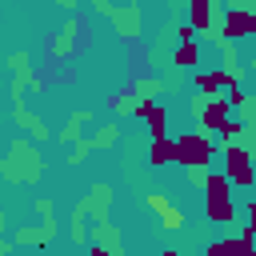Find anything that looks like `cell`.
<instances>
[{
  "mask_svg": "<svg viewBox=\"0 0 256 256\" xmlns=\"http://www.w3.org/2000/svg\"><path fill=\"white\" fill-rule=\"evenodd\" d=\"M204 216L212 224H232L236 220V204H232V184L224 172H208L204 176Z\"/></svg>",
  "mask_w": 256,
  "mask_h": 256,
  "instance_id": "obj_1",
  "label": "cell"
},
{
  "mask_svg": "<svg viewBox=\"0 0 256 256\" xmlns=\"http://www.w3.org/2000/svg\"><path fill=\"white\" fill-rule=\"evenodd\" d=\"M220 152H224V176H228V184L248 192V188L256 184V168H252V152H248V144H240V140H224Z\"/></svg>",
  "mask_w": 256,
  "mask_h": 256,
  "instance_id": "obj_2",
  "label": "cell"
},
{
  "mask_svg": "<svg viewBox=\"0 0 256 256\" xmlns=\"http://www.w3.org/2000/svg\"><path fill=\"white\" fill-rule=\"evenodd\" d=\"M172 144H176V164H184V168L188 164H212V156H216V144L204 128H188V132L172 136Z\"/></svg>",
  "mask_w": 256,
  "mask_h": 256,
  "instance_id": "obj_3",
  "label": "cell"
},
{
  "mask_svg": "<svg viewBox=\"0 0 256 256\" xmlns=\"http://www.w3.org/2000/svg\"><path fill=\"white\" fill-rule=\"evenodd\" d=\"M240 68H216V72H196L192 76V84L204 92V96H216V92H224V88H232V84H240Z\"/></svg>",
  "mask_w": 256,
  "mask_h": 256,
  "instance_id": "obj_4",
  "label": "cell"
},
{
  "mask_svg": "<svg viewBox=\"0 0 256 256\" xmlns=\"http://www.w3.org/2000/svg\"><path fill=\"white\" fill-rule=\"evenodd\" d=\"M256 32V12L252 8H228L224 12V36L228 40H244Z\"/></svg>",
  "mask_w": 256,
  "mask_h": 256,
  "instance_id": "obj_5",
  "label": "cell"
},
{
  "mask_svg": "<svg viewBox=\"0 0 256 256\" xmlns=\"http://www.w3.org/2000/svg\"><path fill=\"white\" fill-rule=\"evenodd\" d=\"M196 116H200V128H204V132H220V124L232 116V108H228V100L216 92L212 100H204V104L196 108Z\"/></svg>",
  "mask_w": 256,
  "mask_h": 256,
  "instance_id": "obj_6",
  "label": "cell"
},
{
  "mask_svg": "<svg viewBox=\"0 0 256 256\" xmlns=\"http://www.w3.org/2000/svg\"><path fill=\"white\" fill-rule=\"evenodd\" d=\"M136 116L148 124V136H164V132H168V112H164V104H156L152 96H144V100L136 104Z\"/></svg>",
  "mask_w": 256,
  "mask_h": 256,
  "instance_id": "obj_7",
  "label": "cell"
},
{
  "mask_svg": "<svg viewBox=\"0 0 256 256\" xmlns=\"http://www.w3.org/2000/svg\"><path fill=\"white\" fill-rule=\"evenodd\" d=\"M204 252H208V256H256V244H252V236L244 232V236H236V240H212Z\"/></svg>",
  "mask_w": 256,
  "mask_h": 256,
  "instance_id": "obj_8",
  "label": "cell"
},
{
  "mask_svg": "<svg viewBox=\"0 0 256 256\" xmlns=\"http://www.w3.org/2000/svg\"><path fill=\"white\" fill-rule=\"evenodd\" d=\"M148 164H152V168L176 164V144H172L168 132H164V136H152V144H148Z\"/></svg>",
  "mask_w": 256,
  "mask_h": 256,
  "instance_id": "obj_9",
  "label": "cell"
},
{
  "mask_svg": "<svg viewBox=\"0 0 256 256\" xmlns=\"http://www.w3.org/2000/svg\"><path fill=\"white\" fill-rule=\"evenodd\" d=\"M216 16V0H188V24L192 32H208Z\"/></svg>",
  "mask_w": 256,
  "mask_h": 256,
  "instance_id": "obj_10",
  "label": "cell"
},
{
  "mask_svg": "<svg viewBox=\"0 0 256 256\" xmlns=\"http://www.w3.org/2000/svg\"><path fill=\"white\" fill-rule=\"evenodd\" d=\"M172 64H176V68H196V64H200V44H196V36L176 44V52H172Z\"/></svg>",
  "mask_w": 256,
  "mask_h": 256,
  "instance_id": "obj_11",
  "label": "cell"
},
{
  "mask_svg": "<svg viewBox=\"0 0 256 256\" xmlns=\"http://www.w3.org/2000/svg\"><path fill=\"white\" fill-rule=\"evenodd\" d=\"M112 16H116V24H120V36H136L140 32V16H136V8H112Z\"/></svg>",
  "mask_w": 256,
  "mask_h": 256,
  "instance_id": "obj_12",
  "label": "cell"
},
{
  "mask_svg": "<svg viewBox=\"0 0 256 256\" xmlns=\"http://www.w3.org/2000/svg\"><path fill=\"white\" fill-rule=\"evenodd\" d=\"M160 228H168V232L184 228V212H180V208H172V204H164V208H160Z\"/></svg>",
  "mask_w": 256,
  "mask_h": 256,
  "instance_id": "obj_13",
  "label": "cell"
},
{
  "mask_svg": "<svg viewBox=\"0 0 256 256\" xmlns=\"http://www.w3.org/2000/svg\"><path fill=\"white\" fill-rule=\"evenodd\" d=\"M112 140H116V124H108V128H104V132L92 140V148H104V144H112Z\"/></svg>",
  "mask_w": 256,
  "mask_h": 256,
  "instance_id": "obj_14",
  "label": "cell"
},
{
  "mask_svg": "<svg viewBox=\"0 0 256 256\" xmlns=\"http://www.w3.org/2000/svg\"><path fill=\"white\" fill-rule=\"evenodd\" d=\"M164 204H168V196H156V192H152V196H148V208H152V212H160V208H164Z\"/></svg>",
  "mask_w": 256,
  "mask_h": 256,
  "instance_id": "obj_15",
  "label": "cell"
},
{
  "mask_svg": "<svg viewBox=\"0 0 256 256\" xmlns=\"http://www.w3.org/2000/svg\"><path fill=\"white\" fill-rule=\"evenodd\" d=\"M176 36H180V40H192L196 32H192V24H180V28H176Z\"/></svg>",
  "mask_w": 256,
  "mask_h": 256,
  "instance_id": "obj_16",
  "label": "cell"
},
{
  "mask_svg": "<svg viewBox=\"0 0 256 256\" xmlns=\"http://www.w3.org/2000/svg\"><path fill=\"white\" fill-rule=\"evenodd\" d=\"M56 4H60V8H76V0H56Z\"/></svg>",
  "mask_w": 256,
  "mask_h": 256,
  "instance_id": "obj_17",
  "label": "cell"
}]
</instances>
